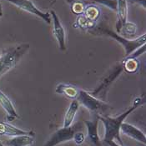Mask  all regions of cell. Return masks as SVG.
<instances>
[{"mask_svg":"<svg viewBox=\"0 0 146 146\" xmlns=\"http://www.w3.org/2000/svg\"><path fill=\"white\" fill-rule=\"evenodd\" d=\"M145 102V99L142 98H137L134 101V104L129 108L125 112L116 116V117H104V116H98L99 119L101 120V122L104 126V141L105 143L111 141L113 139L118 140V142L120 144V145L124 146V143L120 137V127L121 124L124 122V119L133 112L135 110L142 105Z\"/></svg>","mask_w":146,"mask_h":146,"instance_id":"6da1fadb","label":"cell"},{"mask_svg":"<svg viewBox=\"0 0 146 146\" xmlns=\"http://www.w3.org/2000/svg\"><path fill=\"white\" fill-rule=\"evenodd\" d=\"M29 48V44H22L4 50L0 55V75L14 67Z\"/></svg>","mask_w":146,"mask_h":146,"instance_id":"7a4b0ae2","label":"cell"},{"mask_svg":"<svg viewBox=\"0 0 146 146\" xmlns=\"http://www.w3.org/2000/svg\"><path fill=\"white\" fill-rule=\"evenodd\" d=\"M84 123L77 122L76 124H72L69 127H63L55 131L51 137L46 141L44 146H57L59 144L64 143L73 139L74 135L76 132L84 129Z\"/></svg>","mask_w":146,"mask_h":146,"instance_id":"3957f363","label":"cell"},{"mask_svg":"<svg viewBox=\"0 0 146 146\" xmlns=\"http://www.w3.org/2000/svg\"><path fill=\"white\" fill-rule=\"evenodd\" d=\"M102 33L110 36L111 38H114V40H116L118 43H119L124 47V52H125V57L129 56L130 54H132L138 48L141 47L142 45H145L146 43L145 34H143L142 36L138 37L137 38H135V39H128V38H125L124 37L120 36L119 34L114 33V32L110 31V30L103 29Z\"/></svg>","mask_w":146,"mask_h":146,"instance_id":"277c9868","label":"cell"},{"mask_svg":"<svg viewBox=\"0 0 146 146\" xmlns=\"http://www.w3.org/2000/svg\"><path fill=\"white\" fill-rule=\"evenodd\" d=\"M76 100H78L79 104H82L84 107H85L90 111L104 112L109 108V105L107 104L98 100L96 97L93 96L90 93H88L87 91L84 90H79Z\"/></svg>","mask_w":146,"mask_h":146,"instance_id":"5b68a950","label":"cell"},{"mask_svg":"<svg viewBox=\"0 0 146 146\" xmlns=\"http://www.w3.org/2000/svg\"><path fill=\"white\" fill-rule=\"evenodd\" d=\"M4 1H7L24 11L29 12V13L34 14L38 18L41 19L42 20H44L48 24H49L52 21L50 13L41 11L39 9H38L36 7V5L31 0H4Z\"/></svg>","mask_w":146,"mask_h":146,"instance_id":"8992f818","label":"cell"},{"mask_svg":"<svg viewBox=\"0 0 146 146\" xmlns=\"http://www.w3.org/2000/svg\"><path fill=\"white\" fill-rule=\"evenodd\" d=\"M51 19L53 20L54 24V34L57 39V42L58 44V47L61 50L66 49V35H65V30L60 22V19L57 13L54 10L50 11Z\"/></svg>","mask_w":146,"mask_h":146,"instance_id":"52a82bcc","label":"cell"},{"mask_svg":"<svg viewBox=\"0 0 146 146\" xmlns=\"http://www.w3.org/2000/svg\"><path fill=\"white\" fill-rule=\"evenodd\" d=\"M99 118L97 117L95 119L93 120H84L83 123L87 128L88 136L90 142L95 146H101L100 138L98 132V126H99Z\"/></svg>","mask_w":146,"mask_h":146,"instance_id":"ba28073f","label":"cell"},{"mask_svg":"<svg viewBox=\"0 0 146 146\" xmlns=\"http://www.w3.org/2000/svg\"><path fill=\"white\" fill-rule=\"evenodd\" d=\"M120 130L124 133V135L129 136L130 138H132L133 139H135L136 141H139L144 145L146 144L145 135L140 129H139L137 127H135L134 125L124 122L121 124Z\"/></svg>","mask_w":146,"mask_h":146,"instance_id":"9c48e42d","label":"cell"},{"mask_svg":"<svg viewBox=\"0 0 146 146\" xmlns=\"http://www.w3.org/2000/svg\"><path fill=\"white\" fill-rule=\"evenodd\" d=\"M123 65H119V66H116L115 68L113 70L112 72L105 78V79L103 80V82H102V84H100V86H99L96 90H94V92H92L91 93V94L93 95V96H94V97H96L99 94H100L101 92L103 91H106L107 90V88L112 84L113 82L114 81V79H116L120 74H121V72L123 71Z\"/></svg>","mask_w":146,"mask_h":146,"instance_id":"30bf717a","label":"cell"},{"mask_svg":"<svg viewBox=\"0 0 146 146\" xmlns=\"http://www.w3.org/2000/svg\"><path fill=\"white\" fill-rule=\"evenodd\" d=\"M0 135H6L9 137L18 136V135H33L34 133L33 131H26L19 129L12 124L6 122H0Z\"/></svg>","mask_w":146,"mask_h":146,"instance_id":"8fae6325","label":"cell"},{"mask_svg":"<svg viewBox=\"0 0 146 146\" xmlns=\"http://www.w3.org/2000/svg\"><path fill=\"white\" fill-rule=\"evenodd\" d=\"M34 141L33 135H18L1 142L3 146H29L33 145Z\"/></svg>","mask_w":146,"mask_h":146,"instance_id":"7c38bea8","label":"cell"},{"mask_svg":"<svg viewBox=\"0 0 146 146\" xmlns=\"http://www.w3.org/2000/svg\"><path fill=\"white\" fill-rule=\"evenodd\" d=\"M0 105L2 106V108L6 111L7 114H8V116H7L8 121H13L15 119L19 118L11 100L1 90H0Z\"/></svg>","mask_w":146,"mask_h":146,"instance_id":"4fadbf2b","label":"cell"},{"mask_svg":"<svg viewBox=\"0 0 146 146\" xmlns=\"http://www.w3.org/2000/svg\"><path fill=\"white\" fill-rule=\"evenodd\" d=\"M117 16L118 21L116 23V31L119 33L122 26L127 22V14H128V7L127 0H117Z\"/></svg>","mask_w":146,"mask_h":146,"instance_id":"5bb4252c","label":"cell"},{"mask_svg":"<svg viewBox=\"0 0 146 146\" xmlns=\"http://www.w3.org/2000/svg\"><path fill=\"white\" fill-rule=\"evenodd\" d=\"M79 108V103L77 100H73V101L70 103L68 108L67 111L65 113L64 118V124L63 127H69L71 126L74 120V117L76 115V113L78 112Z\"/></svg>","mask_w":146,"mask_h":146,"instance_id":"9a60e30c","label":"cell"},{"mask_svg":"<svg viewBox=\"0 0 146 146\" xmlns=\"http://www.w3.org/2000/svg\"><path fill=\"white\" fill-rule=\"evenodd\" d=\"M55 92L57 94H64L66 97L71 99V100H76L78 96L79 90L75 88L74 86H72L67 84H59L57 86Z\"/></svg>","mask_w":146,"mask_h":146,"instance_id":"2e32d148","label":"cell"},{"mask_svg":"<svg viewBox=\"0 0 146 146\" xmlns=\"http://www.w3.org/2000/svg\"><path fill=\"white\" fill-rule=\"evenodd\" d=\"M136 25L135 23L130 22H126L122 26L119 33L121 34L120 36L124 37L125 38H133L136 34Z\"/></svg>","mask_w":146,"mask_h":146,"instance_id":"e0dca14e","label":"cell"},{"mask_svg":"<svg viewBox=\"0 0 146 146\" xmlns=\"http://www.w3.org/2000/svg\"><path fill=\"white\" fill-rule=\"evenodd\" d=\"M83 14L86 18H88L90 20L94 22L98 19V17L100 16V9L94 5H90L89 7L85 8Z\"/></svg>","mask_w":146,"mask_h":146,"instance_id":"ac0fdd59","label":"cell"},{"mask_svg":"<svg viewBox=\"0 0 146 146\" xmlns=\"http://www.w3.org/2000/svg\"><path fill=\"white\" fill-rule=\"evenodd\" d=\"M71 3V9L72 11L76 14L83 13L85 9L84 1V0H68Z\"/></svg>","mask_w":146,"mask_h":146,"instance_id":"d6986e66","label":"cell"},{"mask_svg":"<svg viewBox=\"0 0 146 146\" xmlns=\"http://www.w3.org/2000/svg\"><path fill=\"white\" fill-rule=\"evenodd\" d=\"M123 68L129 73L135 72L139 67V63L137 62L136 58H124L123 61Z\"/></svg>","mask_w":146,"mask_h":146,"instance_id":"ffe728a7","label":"cell"},{"mask_svg":"<svg viewBox=\"0 0 146 146\" xmlns=\"http://www.w3.org/2000/svg\"><path fill=\"white\" fill-rule=\"evenodd\" d=\"M77 23H79V25L83 28V29H86V28H89V27H93L94 25V22L90 20L88 18H86L84 14L80 15L79 18H78V20Z\"/></svg>","mask_w":146,"mask_h":146,"instance_id":"44dd1931","label":"cell"},{"mask_svg":"<svg viewBox=\"0 0 146 146\" xmlns=\"http://www.w3.org/2000/svg\"><path fill=\"white\" fill-rule=\"evenodd\" d=\"M145 44L142 45L141 47L138 48L136 50H135L132 54H130L129 56L125 57V58H137L138 57H139L140 55H142L143 54H145Z\"/></svg>","mask_w":146,"mask_h":146,"instance_id":"7402d4cb","label":"cell"},{"mask_svg":"<svg viewBox=\"0 0 146 146\" xmlns=\"http://www.w3.org/2000/svg\"><path fill=\"white\" fill-rule=\"evenodd\" d=\"M73 139L74 140V142L77 145H82L84 143V141L85 140V135L83 132L78 131V132L75 133V135H74Z\"/></svg>","mask_w":146,"mask_h":146,"instance_id":"603a6c76","label":"cell"},{"mask_svg":"<svg viewBox=\"0 0 146 146\" xmlns=\"http://www.w3.org/2000/svg\"><path fill=\"white\" fill-rule=\"evenodd\" d=\"M129 1H131V2H135L139 4H140L144 9H145V0H129Z\"/></svg>","mask_w":146,"mask_h":146,"instance_id":"cb8c5ba5","label":"cell"},{"mask_svg":"<svg viewBox=\"0 0 146 146\" xmlns=\"http://www.w3.org/2000/svg\"><path fill=\"white\" fill-rule=\"evenodd\" d=\"M107 144H108L110 146H122V145H118V144H117L115 141H113V140H111V141L107 142Z\"/></svg>","mask_w":146,"mask_h":146,"instance_id":"d4e9b609","label":"cell"},{"mask_svg":"<svg viewBox=\"0 0 146 146\" xmlns=\"http://www.w3.org/2000/svg\"><path fill=\"white\" fill-rule=\"evenodd\" d=\"M3 15V10H2V5H1V3H0V17Z\"/></svg>","mask_w":146,"mask_h":146,"instance_id":"484cf974","label":"cell"},{"mask_svg":"<svg viewBox=\"0 0 146 146\" xmlns=\"http://www.w3.org/2000/svg\"><path fill=\"white\" fill-rule=\"evenodd\" d=\"M0 146H3V144H2V142H1V141H0Z\"/></svg>","mask_w":146,"mask_h":146,"instance_id":"4316f807","label":"cell"}]
</instances>
